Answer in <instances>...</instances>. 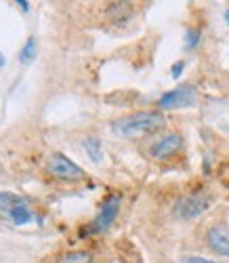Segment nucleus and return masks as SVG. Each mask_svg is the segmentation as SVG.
<instances>
[{
	"label": "nucleus",
	"instance_id": "obj_1",
	"mask_svg": "<svg viewBox=\"0 0 229 263\" xmlns=\"http://www.w3.org/2000/svg\"><path fill=\"white\" fill-rule=\"evenodd\" d=\"M164 118L162 114L158 112H137V114H130L126 118H120V120H113L111 122V130L120 137H141V135H149L154 130H158L162 126Z\"/></svg>",
	"mask_w": 229,
	"mask_h": 263
},
{
	"label": "nucleus",
	"instance_id": "obj_2",
	"mask_svg": "<svg viewBox=\"0 0 229 263\" xmlns=\"http://www.w3.org/2000/svg\"><path fill=\"white\" fill-rule=\"evenodd\" d=\"M213 204V198L206 192H192V194H185L181 198L175 200V206H173V213L177 219H196L198 215H202L204 211H208Z\"/></svg>",
	"mask_w": 229,
	"mask_h": 263
},
{
	"label": "nucleus",
	"instance_id": "obj_3",
	"mask_svg": "<svg viewBox=\"0 0 229 263\" xmlns=\"http://www.w3.org/2000/svg\"><path fill=\"white\" fill-rule=\"evenodd\" d=\"M120 204H122V196L120 194L107 196V198L103 200V204H101V209H99V213H97V217L80 234L88 236V234H101V232H105L113 221H116V217L120 213Z\"/></svg>",
	"mask_w": 229,
	"mask_h": 263
},
{
	"label": "nucleus",
	"instance_id": "obj_4",
	"mask_svg": "<svg viewBox=\"0 0 229 263\" xmlns=\"http://www.w3.org/2000/svg\"><path fill=\"white\" fill-rule=\"evenodd\" d=\"M196 97H198V91L196 86L192 84H183V86H177V89L164 93L162 97L158 99V107L160 109H179V107H192L196 103Z\"/></svg>",
	"mask_w": 229,
	"mask_h": 263
},
{
	"label": "nucleus",
	"instance_id": "obj_5",
	"mask_svg": "<svg viewBox=\"0 0 229 263\" xmlns=\"http://www.w3.org/2000/svg\"><path fill=\"white\" fill-rule=\"evenodd\" d=\"M49 173L57 179H63V181H80L84 179V171L72 162L70 158H65L63 154H53L49 158Z\"/></svg>",
	"mask_w": 229,
	"mask_h": 263
},
{
	"label": "nucleus",
	"instance_id": "obj_6",
	"mask_svg": "<svg viewBox=\"0 0 229 263\" xmlns=\"http://www.w3.org/2000/svg\"><path fill=\"white\" fill-rule=\"evenodd\" d=\"M181 147H183V137L179 133H170V135L160 137L149 147V156H154L156 160H166V158L175 156Z\"/></svg>",
	"mask_w": 229,
	"mask_h": 263
},
{
	"label": "nucleus",
	"instance_id": "obj_7",
	"mask_svg": "<svg viewBox=\"0 0 229 263\" xmlns=\"http://www.w3.org/2000/svg\"><path fill=\"white\" fill-rule=\"evenodd\" d=\"M206 245L217 255H229V228L223 223H215L206 232Z\"/></svg>",
	"mask_w": 229,
	"mask_h": 263
},
{
	"label": "nucleus",
	"instance_id": "obj_8",
	"mask_svg": "<svg viewBox=\"0 0 229 263\" xmlns=\"http://www.w3.org/2000/svg\"><path fill=\"white\" fill-rule=\"evenodd\" d=\"M19 200H21V196H17V194H11V192H0V219H9V215H11V211L19 204Z\"/></svg>",
	"mask_w": 229,
	"mask_h": 263
},
{
	"label": "nucleus",
	"instance_id": "obj_9",
	"mask_svg": "<svg viewBox=\"0 0 229 263\" xmlns=\"http://www.w3.org/2000/svg\"><path fill=\"white\" fill-rule=\"evenodd\" d=\"M82 145L86 149V156L93 162H101L103 160V149H101V141L97 137H86L82 139Z\"/></svg>",
	"mask_w": 229,
	"mask_h": 263
},
{
	"label": "nucleus",
	"instance_id": "obj_10",
	"mask_svg": "<svg viewBox=\"0 0 229 263\" xmlns=\"http://www.w3.org/2000/svg\"><path fill=\"white\" fill-rule=\"evenodd\" d=\"M132 13V3H109L107 5V15L116 21H124Z\"/></svg>",
	"mask_w": 229,
	"mask_h": 263
},
{
	"label": "nucleus",
	"instance_id": "obj_11",
	"mask_svg": "<svg viewBox=\"0 0 229 263\" xmlns=\"http://www.w3.org/2000/svg\"><path fill=\"white\" fill-rule=\"evenodd\" d=\"M36 51H38L36 36H30V38L26 40L24 49H21V53H19V61H21V63H32V61L36 59Z\"/></svg>",
	"mask_w": 229,
	"mask_h": 263
},
{
	"label": "nucleus",
	"instance_id": "obj_12",
	"mask_svg": "<svg viewBox=\"0 0 229 263\" xmlns=\"http://www.w3.org/2000/svg\"><path fill=\"white\" fill-rule=\"evenodd\" d=\"M59 263H93V255L86 251H76V253H65Z\"/></svg>",
	"mask_w": 229,
	"mask_h": 263
},
{
	"label": "nucleus",
	"instance_id": "obj_13",
	"mask_svg": "<svg viewBox=\"0 0 229 263\" xmlns=\"http://www.w3.org/2000/svg\"><path fill=\"white\" fill-rule=\"evenodd\" d=\"M200 36H202V32H200L198 28L187 30V36H185V51H192V49H196V47H198Z\"/></svg>",
	"mask_w": 229,
	"mask_h": 263
},
{
	"label": "nucleus",
	"instance_id": "obj_14",
	"mask_svg": "<svg viewBox=\"0 0 229 263\" xmlns=\"http://www.w3.org/2000/svg\"><path fill=\"white\" fill-rule=\"evenodd\" d=\"M183 70H185V61H177V63L173 65V68H170V76L177 80V78H181Z\"/></svg>",
	"mask_w": 229,
	"mask_h": 263
},
{
	"label": "nucleus",
	"instance_id": "obj_15",
	"mask_svg": "<svg viewBox=\"0 0 229 263\" xmlns=\"http://www.w3.org/2000/svg\"><path fill=\"white\" fill-rule=\"evenodd\" d=\"M183 261H185V263H215V261H211V259H204V257H185V259H183Z\"/></svg>",
	"mask_w": 229,
	"mask_h": 263
},
{
	"label": "nucleus",
	"instance_id": "obj_16",
	"mask_svg": "<svg viewBox=\"0 0 229 263\" xmlns=\"http://www.w3.org/2000/svg\"><path fill=\"white\" fill-rule=\"evenodd\" d=\"M15 5H19V7H21V11H26V13L30 11V3H28V0H17Z\"/></svg>",
	"mask_w": 229,
	"mask_h": 263
},
{
	"label": "nucleus",
	"instance_id": "obj_17",
	"mask_svg": "<svg viewBox=\"0 0 229 263\" xmlns=\"http://www.w3.org/2000/svg\"><path fill=\"white\" fill-rule=\"evenodd\" d=\"M5 63H7V59H5V55H3V53H0V68H3Z\"/></svg>",
	"mask_w": 229,
	"mask_h": 263
},
{
	"label": "nucleus",
	"instance_id": "obj_18",
	"mask_svg": "<svg viewBox=\"0 0 229 263\" xmlns=\"http://www.w3.org/2000/svg\"><path fill=\"white\" fill-rule=\"evenodd\" d=\"M225 21H227V24H229V9L225 11Z\"/></svg>",
	"mask_w": 229,
	"mask_h": 263
}]
</instances>
